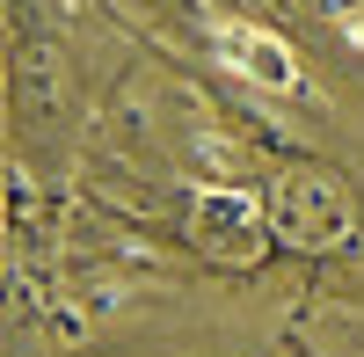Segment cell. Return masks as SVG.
<instances>
[{
	"instance_id": "1",
	"label": "cell",
	"mask_w": 364,
	"mask_h": 357,
	"mask_svg": "<svg viewBox=\"0 0 364 357\" xmlns=\"http://www.w3.org/2000/svg\"><path fill=\"white\" fill-rule=\"evenodd\" d=\"M190 241L219 262H255L262 248V197L248 190H204L190 204Z\"/></svg>"
},
{
	"instance_id": "2",
	"label": "cell",
	"mask_w": 364,
	"mask_h": 357,
	"mask_svg": "<svg viewBox=\"0 0 364 357\" xmlns=\"http://www.w3.org/2000/svg\"><path fill=\"white\" fill-rule=\"evenodd\" d=\"M343 226H350V212H343V190L328 183V175H291V183H284L277 233H291L299 248H328Z\"/></svg>"
},
{
	"instance_id": "3",
	"label": "cell",
	"mask_w": 364,
	"mask_h": 357,
	"mask_svg": "<svg viewBox=\"0 0 364 357\" xmlns=\"http://www.w3.org/2000/svg\"><path fill=\"white\" fill-rule=\"evenodd\" d=\"M219 58L233 73H248L262 87H299V66H291V51L269 37V29H248V22H226L219 29Z\"/></svg>"
}]
</instances>
